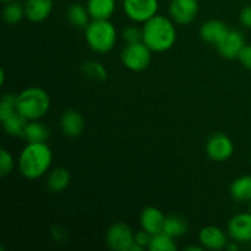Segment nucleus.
I'll return each instance as SVG.
<instances>
[{"label":"nucleus","instance_id":"39448f33","mask_svg":"<svg viewBox=\"0 0 251 251\" xmlns=\"http://www.w3.org/2000/svg\"><path fill=\"white\" fill-rule=\"evenodd\" d=\"M151 49L144 42L129 43L123 48L122 61L129 70L144 71L151 63Z\"/></svg>","mask_w":251,"mask_h":251},{"label":"nucleus","instance_id":"423d86ee","mask_svg":"<svg viewBox=\"0 0 251 251\" xmlns=\"http://www.w3.org/2000/svg\"><path fill=\"white\" fill-rule=\"evenodd\" d=\"M107 245L115 251H130L135 243V234L131 228L123 222L114 223L107 230Z\"/></svg>","mask_w":251,"mask_h":251},{"label":"nucleus","instance_id":"20e7f679","mask_svg":"<svg viewBox=\"0 0 251 251\" xmlns=\"http://www.w3.org/2000/svg\"><path fill=\"white\" fill-rule=\"evenodd\" d=\"M85 37L93 51L104 54L114 48L117 31L109 20H93L85 28Z\"/></svg>","mask_w":251,"mask_h":251},{"label":"nucleus","instance_id":"5701e85b","mask_svg":"<svg viewBox=\"0 0 251 251\" xmlns=\"http://www.w3.org/2000/svg\"><path fill=\"white\" fill-rule=\"evenodd\" d=\"M90 12L81 4H73L68 9V19L71 25L78 28H86L90 25Z\"/></svg>","mask_w":251,"mask_h":251},{"label":"nucleus","instance_id":"cd10ccee","mask_svg":"<svg viewBox=\"0 0 251 251\" xmlns=\"http://www.w3.org/2000/svg\"><path fill=\"white\" fill-rule=\"evenodd\" d=\"M12 168H14V158H12L11 153L2 149L0 151V176L5 178L11 173Z\"/></svg>","mask_w":251,"mask_h":251},{"label":"nucleus","instance_id":"c9c22d12","mask_svg":"<svg viewBox=\"0 0 251 251\" xmlns=\"http://www.w3.org/2000/svg\"><path fill=\"white\" fill-rule=\"evenodd\" d=\"M2 2H9V1H14V0H1Z\"/></svg>","mask_w":251,"mask_h":251},{"label":"nucleus","instance_id":"473e14b6","mask_svg":"<svg viewBox=\"0 0 251 251\" xmlns=\"http://www.w3.org/2000/svg\"><path fill=\"white\" fill-rule=\"evenodd\" d=\"M226 249H228L229 251H237L238 250V245L234 243H232V244H227V247H226Z\"/></svg>","mask_w":251,"mask_h":251},{"label":"nucleus","instance_id":"7c9ffc66","mask_svg":"<svg viewBox=\"0 0 251 251\" xmlns=\"http://www.w3.org/2000/svg\"><path fill=\"white\" fill-rule=\"evenodd\" d=\"M238 59H239V61L244 68H247L248 70H251V44H245Z\"/></svg>","mask_w":251,"mask_h":251},{"label":"nucleus","instance_id":"ddd939ff","mask_svg":"<svg viewBox=\"0 0 251 251\" xmlns=\"http://www.w3.org/2000/svg\"><path fill=\"white\" fill-rule=\"evenodd\" d=\"M200 244L208 250H222L227 247V237L221 228L207 226L200 230L199 234Z\"/></svg>","mask_w":251,"mask_h":251},{"label":"nucleus","instance_id":"1a4fd4ad","mask_svg":"<svg viewBox=\"0 0 251 251\" xmlns=\"http://www.w3.org/2000/svg\"><path fill=\"white\" fill-rule=\"evenodd\" d=\"M169 14L176 24H190L199 14V1L198 0H172L169 5Z\"/></svg>","mask_w":251,"mask_h":251},{"label":"nucleus","instance_id":"7ed1b4c3","mask_svg":"<svg viewBox=\"0 0 251 251\" xmlns=\"http://www.w3.org/2000/svg\"><path fill=\"white\" fill-rule=\"evenodd\" d=\"M19 112L28 120H39L50 108V97L39 87H28L17 95Z\"/></svg>","mask_w":251,"mask_h":251},{"label":"nucleus","instance_id":"f8f14e48","mask_svg":"<svg viewBox=\"0 0 251 251\" xmlns=\"http://www.w3.org/2000/svg\"><path fill=\"white\" fill-rule=\"evenodd\" d=\"M166 218L167 217L159 208L149 206L142 210L141 215H140V223H141L142 229L154 235L163 232Z\"/></svg>","mask_w":251,"mask_h":251},{"label":"nucleus","instance_id":"aec40b11","mask_svg":"<svg viewBox=\"0 0 251 251\" xmlns=\"http://www.w3.org/2000/svg\"><path fill=\"white\" fill-rule=\"evenodd\" d=\"M230 194L234 200L251 201V176H239L230 185Z\"/></svg>","mask_w":251,"mask_h":251},{"label":"nucleus","instance_id":"a878e982","mask_svg":"<svg viewBox=\"0 0 251 251\" xmlns=\"http://www.w3.org/2000/svg\"><path fill=\"white\" fill-rule=\"evenodd\" d=\"M149 250L151 251H176V244L174 242V238L168 235L167 233L162 232L158 234L152 235L151 244H150Z\"/></svg>","mask_w":251,"mask_h":251},{"label":"nucleus","instance_id":"4468645a","mask_svg":"<svg viewBox=\"0 0 251 251\" xmlns=\"http://www.w3.org/2000/svg\"><path fill=\"white\" fill-rule=\"evenodd\" d=\"M60 126L65 136L78 137L85 129V120L77 110L68 109L61 115Z\"/></svg>","mask_w":251,"mask_h":251},{"label":"nucleus","instance_id":"c85d7f7f","mask_svg":"<svg viewBox=\"0 0 251 251\" xmlns=\"http://www.w3.org/2000/svg\"><path fill=\"white\" fill-rule=\"evenodd\" d=\"M123 39L125 43H136V42L142 41V29L136 26H129L123 31Z\"/></svg>","mask_w":251,"mask_h":251},{"label":"nucleus","instance_id":"72a5a7b5","mask_svg":"<svg viewBox=\"0 0 251 251\" xmlns=\"http://www.w3.org/2000/svg\"><path fill=\"white\" fill-rule=\"evenodd\" d=\"M203 249H205V248L202 247V245H201V247H188V248H185V250H193V251H202Z\"/></svg>","mask_w":251,"mask_h":251},{"label":"nucleus","instance_id":"412c9836","mask_svg":"<svg viewBox=\"0 0 251 251\" xmlns=\"http://www.w3.org/2000/svg\"><path fill=\"white\" fill-rule=\"evenodd\" d=\"M29 120L26 119L21 113H16L12 117L7 118L5 122H2V127H4L5 132L10 136L14 137H24L25 129Z\"/></svg>","mask_w":251,"mask_h":251},{"label":"nucleus","instance_id":"6ab92c4d","mask_svg":"<svg viewBox=\"0 0 251 251\" xmlns=\"http://www.w3.org/2000/svg\"><path fill=\"white\" fill-rule=\"evenodd\" d=\"M24 139L28 142H47L49 139V129L38 120H29L25 129Z\"/></svg>","mask_w":251,"mask_h":251},{"label":"nucleus","instance_id":"2f4dec72","mask_svg":"<svg viewBox=\"0 0 251 251\" xmlns=\"http://www.w3.org/2000/svg\"><path fill=\"white\" fill-rule=\"evenodd\" d=\"M239 19L243 26H245L247 28H251V5H248L242 10Z\"/></svg>","mask_w":251,"mask_h":251},{"label":"nucleus","instance_id":"a211bd4d","mask_svg":"<svg viewBox=\"0 0 251 251\" xmlns=\"http://www.w3.org/2000/svg\"><path fill=\"white\" fill-rule=\"evenodd\" d=\"M70 172L65 168H56L50 172L47 179V186L53 193H61L70 184Z\"/></svg>","mask_w":251,"mask_h":251},{"label":"nucleus","instance_id":"f3484780","mask_svg":"<svg viewBox=\"0 0 251 251\" xmlns=\"http://www.w3.org/2000/svg\"><path fill=\"white\" fill-rule=\"evenodd\" d=\"M87 10L92 20H109L115 11V0H88Z\"/></svg>","mask_w":251,"mask_h":251},{"label":"nucleus","instance_id":"dca6fc26","mask_svg":"<svg viewBox=\"0 0 251 251\" xmlns=\"http://www.w3.org/2000/svg\"><path fill=\"white\" fill-rule=\"evenodd\" d=\"M24 5L26 19L32 22L44 21L53 10V0H26Z\"/></svg>","mask_w":251,"mask_h":251},{"label":"nucleus","instance_id":"f704fd0d","mask_svg":"<svg viewBox=\"0 0 251 251\" xmlns=\"http://www.w3.org/2000/svg\"><path fill=\"white\" fill-rule=\"evenodd\" d=\"M5 82V71L1 70L0 71V85H4Z\"/></svg>","mask_w":251,"mask_h":251},{"label":"nucleus","instance_id":"f03ea898","mask_svg":"<svg viewBox=\"0 0 251 251\" xmlns=\"http://www.w3.org/2000/svg\"><path fill=\"white\" fill-rule=\"evenodd\" d=\"M53 161L51 150L46 142H28L19 157V167L27 179H38L44 176Z\"/></svg>","mask_w":251,"mask_h":251},{"label":"nucleus","instance_id":"6e6552de","mask_svg":"<svg viewBox=\"0 0 251 251\" xmlns=\"http://www.w3.org/2000/svg\"><path fill=\"white\" fill-rule=\"evenodd\" d=\"M206 153L212 161L225 162L234 153V145L226 134L216 132L206 144Z\"/></svg>","mask_w":251,"mask_h":251},{"label":"nucleus","instance_id":"bb28decb","mask_svg":"<svg viewBox=\"0 0 251 251\" xmlns=\"http://www.w3.org/2000/svg\"><path fill=\"white\" fill-rule=\"evenodd\" d=\"M16 113H19L17 95L7 93V95L2 96L1 100H0V122H5L7 118L12 117Z\"/></svg>","mask_w":251,"mask_h":251},{"label":"nucleus","instance_id":"393cba45","mask_svg":"<svg viewBox=\"0 0 251 251\" xmlns=\"http://www.w3.org/2000/svg\"><path fill=\"white\" fill-rule=\"evenodd\" d=\"M82 74L87 78L92 81H105L108 77V73L104 66L96 60H88L82 65Z\"/></svg>","mask_w":251,"mask_h":251},{"label":"nucleus","instance_id":"f257e3e1","mask_svg":"<svg viewBox=\"0 0 251 251\" xmlns=\"http://www.w3.org/2000/svg\"><path fill=\"white\" fill-rule=\"evenodd\" d=\"M176 41V29L174 22L163 15H156L142 27V42L152 51L162 53L174 46Z\"/></svg>","mask_w":251,"mask_h":251},{"label":"nucleus","instance_id":"9b49d317","mask_svg":"<svg viewBox=\"0 0 251 251\" xmlns=\"http://www.w3.org/2000/svg\"><path fill=\"white\" fill-rule=\"evenodd\" d=\"M228 233L234 242H251V213L235 215L228 223Z\"/></svg>","mask_w":251,"mask_h":251},{"label":"nucleus","instance_id":"2eb2a0df","mask_svg":"<svg viewBox=\"0 0 251 251\" xmlns=\"http://www.w3.org/2000/svg\"><path fill=\"white\" fill-rule=\"evenodd\" d=\"M228 32H229V29L226 26L225 22L220 21V20H210L201 26L200 36L207 43L217 46L225 39Z\"/></svg>","mask_w":251,"mask_h":251},{"label":"nucleus","instance_id":"0eeeda50","mask_svg":"<svg viewBox=\"0 0 251 251\" xmlns=\"http://www.w3.org/2000/svg\"><path fill=\"white\" fill-rule=\"evenodd\" d=\"M123 7L130 20L145 24L157 15L158 0H123Z\"/></svg>","mask_w":251,"mask_h":251},{"label":"nucleus","instance_id":"9d476101","mask_svg":"<svg viewBox=\"0 0 251 251\" xmlns=\"http://www.w3.org/2000/svg\"><path fill=\"white\" fill-rule=\"evenodd\" d=\"M245 41L244 37H243L242 32L237 31V29H229L227 36L225 37L221 43H218L217 49L218 53L226 59H229V60H233V59H238L240 51L244 48Z\"/></svg>","mask_w":251,"mask_h":251},{"label":"nucleus","instance_id":"4be33fe9","mask_svg":"<svg viewBox=\"0 0 251 251\" xmlns=\"http://www.w3.org/2000/svg\"><path fill=\"white\" fill-rule=\"evenodd\" d=\"M163 232L171 235L172 238H179L188 232V222L185 218L179 215L167 216Z\"/></svg>","mask_w":251,"mask_h":251},{"label":"nucleus","instance_id":"c756f323","mask_svg":"<svg viewBox=\"0 0 251 251\" xmlns=\"http://www.w3.org/2000/svg\"><path fill=\"white\" fill-rule=\"evenodd\" d=\"M152 234H150L146 230H140V232L135 233V244L140 245L144 249H149L150 244H151Z\"/></svg>","mask_w":251,"mask_h":251},{"label":"nucleus","instance_id":"b1692460","mask_svg":"<svg viewBox=\"0 0 251 251\" xmlns=\"http://www.w3.org/2000/svg\"><path fill=\"white\" fill-rule=\"evenodd\" d=\"M24 17H26V15H25V5H22L17 0L6 2L4 10H2V19L6 24L16 25Z\"/></svg>","mask_w":251,"mask_h":251}]
</instances>
